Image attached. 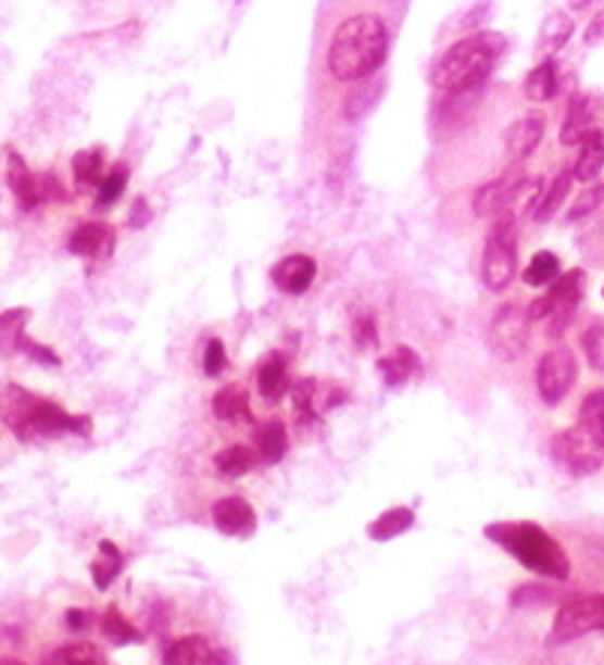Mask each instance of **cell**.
Instances as JSON below:
<instances>
[{"label":"cell","mask_w":604,"mask_h":665,"mask_svg":"<svg viewBox=\"0 0 604 665\" xmlns=\"http://www.w3.org/2000/svg\"><path fill=\"white\" fill-rule=\"evenodd\" d=\"M571 181H575V172L571 170H563L556 178H553V184L541 193V202L539 209H536V214H532V221L536 223H548L556 214V211L566 205V199L571 196Z\"/></svg>","instance_id":"24"},{"label":"cell","mask_w":604,"mask_h":665,"mask_svg":"<svg viewBox=\"0 0 604 665\" xmlns=\"http://www.w3.org/2000/svg\"><path fill=\"white\" fill-rule=\"evenodd\" d=\"M127 181L129 170L124 163H115L112 170L105 172L103 184L97 187V205H100V209H112L115 202H121V196L127 190Z\"/></svg>","instance_id":"32"},{"label":"cell","mask_w":604,"mask_h":665,"mask_svg":"<svg viewBox=\"0 0 604 665\" xmlns=\"http://www.w3.org/2000/svg\"><path fill=\"white\" fill-rule=\"evenodd\" d=\"M568 3H571L575 10H587V7H590L592 0H568Z\"/></svg>","instance_id":"47"},{"label":"cell","mask_w":604,"mask_h":665,"mask_svg":"<svg viewBox=\"0 0 604 665\" xmlns=\"http://www.w3.org/2000/svg\"><path fill=\"white\" fill-rule=\"evenodd\" d=\"M115 248V229L105 223H81L70 235V253L76 256H109Z\"/></svg>","instance_id":"17"},{"label":"cell","mask_w":604,"mask_h":665,"mask_svg":"<svg viewBox=\"0 0 604 665\" xmlns=\"http://www.w3.org/2000/svg\"><path fill=\"white\" fill-rule=\"evenodd\" d=\"M214 416L219 422H231V425H241L250 422V401H247V391L241 386H226L214 394Z\"/></svg>","instance_id":"22"},{"label":"cell","mask_w":604,"mask_h":665,"mask_svg":"<svg viewBox=\"0 0 604 665\" xmlns=\"http://www.w3.org/2000/svg\"><path fill=\"white\" fill-rule=\"evenodd\" d=\"M256 382H259V394L265 398V401H280L286 391L289 389V377H286V359L280 355V352H270L268 359L259 365L256 371Z\"/></svg>","instance_id":"18"},{"label":"cell","mask_w":604,"mask_h":665,"mask_svg":"<svg viewBox=\"0 0 604 665\" xmlns=\"http://www.w3.org/2000/svg\"><path fill=\"white\" fill-rule=\"evenodd\" d=\"M604 202V187L602 184H595V187H590V190H583V193L571 202V221H580V217H590L592 211L599 209Z\"/></svg>","instance_id":"38"},{"label":"cell","mask_w":604,"mask_h":665,"mask_svg":"<svg viewBox=\"0 0 604 665\" xmlns=\"http://www.w3.org/2000/svg\"><path fill=\"white\" fill-rule=\"evenodd\" d=\"M100 554H103V557L93 561L90 573H93L97 590H109V585L115 581V575L121 573V566H124V557H121V548H117L115 542H109V539L100 542Z\"/></svg>","instance_id":"30"},{"label":"cell","mask_w":604,"mask_h":665,"mask_svg":"<svg viewBox=\"0 0 604 665\" xmlns=\"http://www.w3.org/2000/svg\"><path fill=\"white\" fill-rule=\"evenodd\" d=\"M388 30L379 15L361 13L337 27L328 46V73L337 81H361L386 64Z\"/></svg>","instance_id":"1"},{"label":"cell","mask_w":604,"mask_h":665,"mask_svg":"<svg viewBox=\"0 0 604 665\" xmlns=\"http://www.w3.org/2000/svg\"><path fill=\"white\" fill-rule=\"evenodd\" d=\"M412 524H415V512H412L410 506H394L382 512V515L367 527V534H370V539H376V542H391V539L406 534Z\"/></svg>","instance_id":"23"},{"label":"cell","mask_w":604,"mask_h":665,"mask_svg":"<svg viewBox=\"0 0 604 665\" xmlns=\"http://www.w3.org/2000/svg\"><path fill=\"white\" fill-rule=\"evenodd\" d=\"M575 379H578V359H575V352L568 350V347H556V350L541 355L536 382H539V394L544 404H559L571 391Z\"/></svg>","instance_id":"10"},{"label":"cell","mask_w":604,"mask_h":665,"mask_svg":"<svg viewBox=\"0 0 604 665\" xmlns=\"http://www.w3.org/2000/svg\"><path fill=\"white\" fill-rule=\"evenodd\" d=\"M211 518H214V527H217L219 534L226 536H250L256 530V512H253V506L247 503L244 497L219 500L214 512H211Z\"/></svg>","instance_id":"15"},{"label":"cell","mask_w":604,"mask_h":665,"mask_svg":"<svg viewBox=\"0 0 604 665\" xmlns=\"http://www.w3.org/2000/svg\"><path fill=\"white\" fill-rule=\"evenodd\" d=\"M604 166V136L602 130L590 133L583 142H580V154H578V163H575V181H583L590 184L599 178V172H602Z\"/></svg>","instance_id":"20"},{"label":"cell","mask_w":604,"mask_h":665,"mask_svg":"<svg viewBox=\"0 0 604 665\" xmlns=\"http://www.w3.org/2000/svg\"><path fill=\"white\" fill-rule=\"evenodd\" d=\"M270 280L277 284V289H284L286 296H301L316 280V260L307 253H292L270 268Z\"/></svg>","instance_id":"14"},{"label":"cell","mask_w":604,"mask_h":665,"mask_svg":"<svg viewBox=\"0 0 604 665\" xmlns=\"http://www.w3.org/2000/svg\"><path fill=\"white\" fill-rule=\"evenodd\" d=\"M90 620H93V617H90L88 612H78V608H70V612H66V626H70L73 632H85Z\"/></svg>","instance_id":"46"},{"label":"cell","mask_w":604,"mask_h":665,"mask_svg":"<svg viewBox=\"0 0 604 665\" xmlns=\"http://www.w3.org/2000/svg\"><path fill=\"white\" fill-rule=\"evenodd\" d=\"M517 274V217L505 214L493 221V229L485 244V262H481V277L485 287L500 292L505 289Z\"/></svg>","instance_id":"6"},{"label":"cell","mask_w":604,"mask_h":665,"mask_svg":"<svg viewBox=\"0 0 604 665\" xmlns=\"http://www.w3.org/2000/svg\"><path fill=\"white\" fill-rule=\"evenodd\" d=\"M103 636L112 641L115 648H124V644H136V641H142V632L129 624L127 617L117 612V608H109V612L103 614Z\"/></svg>","instance_id":"33"},{"label":"cell","mask_w":604,"mask_h":665,"mask_svg":"<svg viewBox=\"0 0 604 665\" xmlns=\"http://www.w3.org/2000/svg\"><path fill=\"white\" fill-rule=\"evenodd\" d=\"M394 362L403 367V374H406V377H412V374H418V371H421V359H418L410 347H400V350L394 352Z\"/></svg>","instance_id":"41"},{"label":"cell","mask_w":604,"mask_h":665,"mask_svg":"<svg viewBox=\"0 0 604 665\" xmlns=\"http://www.w3.org/2000/svg\"><path fill=\"white\" fill-rule=\"evenodd\" d=\"M148 223H151V205H148V199H136V205L129 211V226H133V229H142Z\"/></svg>","instance_id":"42"},{"label":"cell","mask_w":604,"mask_h":665,"mask_svg":"<svg viewBox=\"0 0 604 665\" xmlns=\"http://www.w3.org/2000/svg\"><path fill=\"white\" fill-rule=\"evenodd\" d=\"M364 81V78H361ZM379 93H382V88L376 85V81H364V85H358L355 91L347 97V117L349 121H361L364 115H370L374 112V105L379 103Z\"/></svg>","instance_id":"34"},{"label":"cell","mask_w":604,"mask_h":665,"mask_svg":"<svg viewBox=\"0 0 604 665\" xmlns=\"http://www.w3.org/2000/svg\"><path fill=\"white\" fill-rule=\"evenodd\" d=\"M541 136H544V121L539 115L520 117L505 130V151H508L512 166H520L527 156H532V151L539 148Z\"/></svg>","instance_id":"16"},{"label":"cell","mask_w":604,"mask_h":665,"mask_svg":"<svg viewBox=\"0 0 604 665\" xmlns=\"http://www.w3.org/2000/svg\"><path fill=\"white\" fill-rule=\"evenodd\" d=\"M30 323V311L27 308H10L0 313V355H15L22 352L25 343V328Z\"/></svg>","instance_id":"19"},{"label":"cell","mask_w":604,"mask_h":665,"mask_svg":"<svg viewBox=\"0 0 604 665\" xmlns=\"http://www.w3.org/2000/svg\"><path fill=\"white\" fill-rule=\"evenodd\" d=\"M7 178H10V187H13L18 205L25 211L39 209L49 199V193H54L58 199H66L64 190L54 184L52 175L49 178H34V172L27 170V163L15 151H10V156H7Z\"/></svg>","instance_id":"11"},{"label":"cell","mask_w":604,"mask_h":665,"mask_svg":"<svg viewBox=\"0 0 604 665\" xmlns=\"http://www.w3.org/2000/svg\"><path fill=\"white\" fill-rule=\"evenodd\" d=\"M604 629V597H578L568 600L553 620L551 641L563 644V641H575L590 632H602Z\"/></svg>","instance_id":"9"},{"label":"cell","mask_w":604,"mask_h":665,"mask_svg":"<svg viewBox=\"0 0 604 665\" xmlns=\"http://www.w3.org/2000/svg\"><path fill=\"white\" fill-rule=\"evenodd\" d=\"M563 274V265H559V256L556 253H551V250H539L532 260H529V265L524 268V280H527L529 287H551L553 280Z\"/></svg>","instance_id":"26"},{"label":"cell","mask_w":604,"mask_h":665,"mask_svg":"<svg viewBox=\"0 0 604 665\" xmlns=\"http://www.w3.org/2000/svg\"><path fill=\"white\" fill-rule=\"evenodd\" d=\"M551 455L571 476H590L604 467V440L575 425L553 437Z\"/></svg>","instance_id":"7"},{"label":"cell","mask_w":604,"mask_h":665,"mask_svg":"<svg viewBox=\"0 0 604 665\" xmlns=\"http://www.w3.org/2000/svg\"><path fill=\"white\" fill-rule=\"evenodd\" d=\"M602 117L604 109L602 103H599V97H592V93H578V97H571V103H568L566 112V124H563V130H559V142L580 145L590 133L599 130Z\"/></svg>","instance_id":"13"},{"label":"cell","mask_w":604,"mask_h":665,"mask_svg":"<svg viewBox=\"0 0 604 665\" xmlns=\"http://www.w3.org/2000/svg\"><path fill=\"white\" fill-rule=\"evenodd\" d=\"M583 42L587 46H602L604 42V10L602 13H595V18L590 22V27H587V37H583Z\"/></svg>","instance_id":"44"},{"label":"cell","mask_w":604,"mask_h":665,"mask_svg":"<svg viewBox=\"0 0 604 665\" xmlns=\"http://www.w3.org/2000/svg\"><path fill=\"white\" fill-rule=\"evenodd\" d=\"M22 352H25V355H30V359H34V362H39V365H49V367L61 365L58 352H52L49 347H39V343H34L30 338H25V343H22Z\"/></svg>","instance_id":"40"},{"label":"cell","mask_w":604,"mask_h":665,"mask_svg":"<svg viewBox=\"0 0 604 665\" xmlns=\"http://www.w3.org/2000/svg\"><path fill=\"white\" fill-rule=\"evenodd\" d=\"M524 181V172L512 166L508 172H502L500 178H493L485 187H478L476 199H473V211L485 221H496V217H505L515 209V196L517 187Z\"/></svg>","instance_id":"12"},{"label":"cell","mask_w":604,"mask_h":665,"mask_svg":"<svg viewBox=\"0 0 604 665\" xmlns=\"http://www.w3.org/2000/svg\"><path fill=\"white\" fill-rule=\"evenodd\" d=\"M524 91H527L532 103H548V100H553V93H556V66H553L551 61L536 66L527 76Z\"/></svg>","instance_id":"31"},{"label":"cell","mask_w":604,"mask_h":665,"mask_svg":"<svg viewBox=\"0 0 604 665\" xmlns=\"http://www.w3.org/2000/svg\"><path fill=\"white\" fill-rule=\"evenodd\" d=\"M355 335H358L361 347H370V343H374V340H376V326H374V316H370V313H364V316H361V319H358V331H355Z\"/></svg>","instance_id":"45"},{"label":"cell","mask_w":604,"mask_h":665,"mask_svg":"<svg viewBox=\"0 0 604 665\" xmlns=\"http://www.w3.org/2000/svg\"><path fill=\"white\" fill-rule=\"evenodd\" d=\"M73 178H76L78 193H88L90 187H100L105 178L103 172V151H78L73 156Z\"/></svg>","instance_id":"25"},{"label":"cell","mask_w":604,"mask_h":665,"mask_svg":"<svg viewBox=\"0 0 604 665\" xmlns=\"http://www.w3.org/2000/svg\"><path fill=\"white\" fill-rule=\"evenodd\" d=\"M485 534H488L490 542L505 548L517 563H524L536 575H544V578H553V581H566L568 578L566 551L553 536L544 534L539 524H490Z\"/></svg>","instance_id":"4"},{"label":"cell","mask_w":604,"mask_h":665,"mask_svg":"<svg viewBox=\"0 0 604 665\" xmlns=\"http://www.w3.org/2000/svg\"><path fill=\"white\" fill-rule=\"evenodd\" d=\"M214 464H217L219 476L238 479V476H244V473H250V469L256 467V452L247 449V446H229V449L219 452Z\"/></svg>","instance_id":"29"},{"label":"cell","mask_w":604,"mask_h":665,"mask_svg":"<svg viewBox=\"0 0 604 665\" xmlns=\"http://www.w3.org/2000/svg\"><path fill=\"white\" fill-rule=\"evenodd\" d=\"M571 30H575L571 18H568L566 13H559V10H556V13L548 15V18H544V25H541L539 49L541 52H559L568 39H571Z\"/></svg>","instance_id":"28"},{"label":"cell","mask_w":604,"mask_h":665,"mask_svg":"<svg viewBox=\"0 0 604 665\" xmlns=\"http://www.w3.org/2000/svg\"><path fill=\"white\" fill-rule=\"evenodd\" d=\"M217 660V653H214V648L207 644L202 636H190V639H180L175 641L172 648H168V653L163 656V663L166 665H207Z\"/></svg>","instance_id":"21"},{"label":"cell","mask_w":604,"mask_h":665,"mask_svg":"<svg viewBox=\"0 0 604 665\" xmlns=\"http://www.w3.org/2000/svg\"><path fill=\"white\" fill-rule=\"evenodd\" d=\"M529 311L520 304H505L493 313L488 326V347L502 362H515L524 355L529 343Z\"/></svg>","instance_id":"8"},{"label":"cell","mask_w":604,"mask_h":665,"mask_svg":"<svg viewBox=\"0 0 604 665\" xmlns=\"http://www.w3.org/2000/svg\"><path fill=\"white\" fill-rule=\"evenodd\" d=\"M548 600H553V593L541 585H524L512 593V605L515 608H536V605H544Z\"/></svg>","instance_id":"37"},{"label":"cell","mask_w":604,"mask_h":665,"mask_svg":"<svg viewBox=\"0 0 604 665\" xmlns=\"http://www.w3.org/2000/svg\"><path fill=\"white\" fill-rule=\"evenodd\" d=\"M379 371L386 374L388 386H400V382H406V379H410L406 374H403V367H400L394 359H382V362H379Z\"/></svg>","instance_id":"43"},{"label":"cell","mask_w":604,"mask_h":665,"mask_svg":"<svg viewBox=\"0 0 604 665\" xmlns=\"http://www.w3.org/2000/svg\"><path fill=\"white\" fill-rule=\"evenodd\" d=\"M223 371H226V347H223V340L211 338L205 347V374L219 377Z\"/></svg>","instance_id":"39"},{"label":"cell","mask_w":604,"mask_h":665,"mask_svg":"<svg viewBox=\"0 0 604 665\" xmlns=\"http://www.w3.org/2000/svg\"><path fill=\"white\" fill-rule=\"evenodd\" d=\"M578 425L583 430H590V434H595V437H602L604 440V389L590 391V394L583 398Z\"/></svg>","instance_id":"35"},{"label":"cell","mask_w":604,"mask_h":665,"mask_svg":"<svg viewBox=\"0 0 604 665\" xmlns=\"http://www.w3.org/2000/svg\"><path fill=\"white\" fill-rule=\"evenodd\" d=\"M46 663H105V656L100 648L93 644H66V648H58V651L46 660Z\"/></svg>","instance_id":"36"},{"label":"cell","mask_w":604,"mask_h":665,"mask_svg":"<svg viewBox=\"0 0 604 665\" xmlns=\"http://www.w3.org/2000/svg\"><path fill=\"white\" fill-rule=\"evenodd\" d=\"M0 422L13 430L22 440H37V437H54V434H76V437H90L88 416H70L46 398H37L25 386H3L0 391Z\"/></svg>","instance_id":"2"},{"label":"cell","mask_w":604,"mask_h":665,"mask_svg":"<svg viewBox=\"0 0 604 665\" xmlns=\"http://www.w3.org/2000/svg\"><path fill=\"white\" fill-rule=\"evenodd\" d=\"M256 443H259V455H262V461L277 464V461L286 455V449H289V430H286L284 422H268V425H262V428H259Z\"/></svg>","instance_id":"27"},{"label":"cell","mask_w":604,"mask_h":665,"mask_svg":"<svg viewBox=\"0 0 604 665\" xmlns=\"http://www.w3.org/2000/svg\"><path fill=\"white\" fill-rule=\"evenodd\" d=\"M502 49H505V37L493 30H478V34L463 37L461 42L445 49L433 64V76H430L433 88L442 93L476 91L493 73V64L500 61Z\"/></svg>","instance_id":"3"},{"label":"cell","mask_w":604,"mask_h":665,"mask_svg":"<svg viewBox=\"0 0 604 665\" xmlns=\"http://www.w3.org/2000/svg\"><path fill=\"white\" fill-rule=\"evenodd\" d=\"M580 299H583V272L575 268V272L559 274L551 287H548V292L529 304V319H532V323L548 319V335H551V338H563L566 328L571 326V319H575Z\"/></svg>","instance_id":"5"}]
</instances>
